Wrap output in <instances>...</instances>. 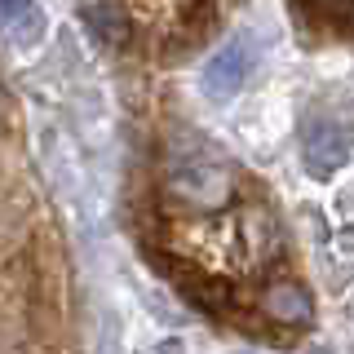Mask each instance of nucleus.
I'll return each mask as SVG.
<instances>
[{
	"mask_svg": "<svg viewBox=\"0 0 354 354\" xmlns=\"http://www.w3.org/2000/svg\"><path fill=\"white\" fill-rule=\"evenodd\" d=\"M261 310L283 328H301L315 319V301H310V292L301 283H270L261 292Z\"/></svg>",
	"mask_w": 354,
	"mask_h": 354,
	"instance_id": "7ed1b4c3",
	"label": "nucleus"
},
{
	"mask_svg": "<svg viewBox=\"0 0 354 354\" xmlns=\"http://www.w3.org/2000/svg\"><path fill=\"white\" fill-rule=\"evenodd\" d=\"M0 31H5L14 44H36L44 31V14L36 0H0Z\"/></svg>",
	"mask_w": 354,
	"mask_h": 354,
	"instance_id": "39448f33",
	"label": "nucleus"
},
{
	"mask_svg": "<svg viewBox=\"0 0 354 354\" xmlns=\"http://www.w3.org/2000/svg\"><path fill=\"white\" fill-rule=\"evenodd\" d=\"M319 5H328V0H319Z\"/></svg>",
	"mask_w": 354,
	"mask_h": 354,
	"instance_id": "423d86ee",
	"label": "nucleus"
},
{
	"mask_svg": "<svg viewBox=\"0 0 354 354\" xmlns=\"http://www.w3.org/2000/svg\"><path fill=\"white\" fill-rule=\"evenodd\" d=\"M248 75V49L243 44H221L213 62L204 66V93L208 97H230Z\"/></svg>",
	"mask_w": 354,
	"mask_h": 354,
	"instance_id": "20e7f679",
	"label": "nucleus"
},
{
	"mask_svg": "<svg viewBox=\"0 0 354 354\" xmlns=\"http://www.w3.org/2000/svg\"><path fill=\"white\" fill-rule=\"evenodd\" d=\"M169 191L177 199H186L191 208H221L230 199V173L213 160H191L173 173Z\"/></svg>",
	"mask_w": 354,
	"mask_h": 354,
	"instance_id": "f257e3e1",
	"label": "nucleus"
},
{
	"mask_svg": "<svg viewBox=\"0 0 354 354\" xmlns=\"http://www.w3.org/2000/svg\"><path fill=\"white\" fill-rule=\"evenodd\" d=\"M346 155H350V133H341L332 120L310 129V138H306V164H310V173H315V177L337 173L341 164H346Z\"/></svg>",
	"mask_w": 354,
	"mask_h": 354,
	"instance_id": "f03ea898",
	"label": "nucleus"
}]
</instances>
